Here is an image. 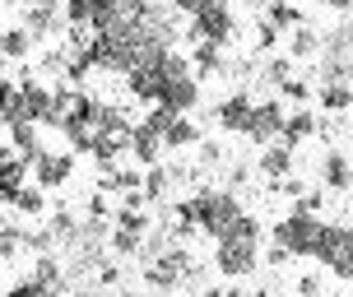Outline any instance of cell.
I'll return each mask as SVG.
<instances>
[{
	"label": "cell",
	"instance_id": "cell-22",
	"mask_svg": "<svg viewBox=\"0 0 353 297\" xmlns=\"http://www.w3.org/2000/svg\"><path fill=\"white\" fill-rule=\"evenodd\" d=\"M321 52V37H316V28H293V37H288V56L293 61H307V56H316Z\"/></svg>",
	"mask_w": 353,
	"mask_h": 297
},
{
	"label": "cell",
	"instance_id": "cell-31",
	"mask_svg": "<svg viewBox=\"0 0 353 297\" xmlns=\"http://www.w3.org/2000/svg\"><path fill=\"white\" fill-rule=\"evenodd\" d=\"M117 227H125V232H144V237H149V214H144V209H130V205H125V209L117 214Z\"/></svg>",
	"mask_w": 353,
	"mask_h": 297
},
{
	"label": "cell",
	"instance_id": "cell-17",
	"mask_svg": "<svg viewBox=\"0 0 353 297\" xmlns=\"http://www.w3.org/2000/svg\"><path fill=\"white\" fill-rule=\"evenodd\" d=\"M321 176H325V186H330V191H349V186H353V163L344 154H325Z\"/></svg>",
	"mask_w": 353,
	"mask_h": 297
},
{
	"label": "cell",
	"instance_id": "cell-33",
	"mask_svg": "<svg viewBox=\"0 0 353 297\" xmlns=\"http://www.w3.org/2000/svg\"><path fill=\"white\" fill-rule=\"evenodd\" d=\"M265 79L274 88H283L288 79H293V56H279V61H270V70H265Z\"/></svg>",
	"mask_w": 353,
	"mask_h": 297
},
{
	"label": "cell",
	"instance_id": "cell-26",
	"mask_svg": "<svg viewBox=\"0 0 353 297\" xmlns=\"http://www.w3.org/2000/svg\"><path fill=\"white\" fill-rule=\"evenodd\" d=\"M10 209H19V214H28V218H37V214L47 209V195H42V186H23V191L10 200Z\"/></svg>",
	"mask_w": 353,
	"mask_h": 297
},
{
	"label": "cell",
	"instance_id": "cell-43",
	"mask_svg": "<svg viewBox=\"0 0 353 297\" xmlns=\"http://www.w3.org/2000/svg\"><path fill=\"white\" fill-rule=\"evenodd\" d=\"M5 5H28V0H5Z\"/></svg>",
	"mask_w": 353,
	"mask_h": 297
},
{
	"label": "cell",
	"instance_id": "cell-29",
	"mask_svg": "<svg viewBox=\"0 0 353 297\" xmlns=\"http://www.w3.org/2000/svg\"><path fill=\"white\" fill-rule=\"evenodd\" d=\"M112 251H117V256H144V232L117 227V232H112Z\"/></svg>",
	"mask_w": 353,
	"mask_h": 297
},
{
	"label": "cell",
	"instance_id": "cell-39",
	"mask_svg": "<svg viewBox=\"0 0 353 297\" xmlns=\"http://www.w3.org/2000/svg\"><path fill=\"white\" fill-rule=\"evenodd\" d=\"M88 214H93V218H107V200H103V195L88 200Z\"/></svg>",
	"mask_w": 353,
	"mask_h": 297
},
{
	"label": "cell",
	"instance_id": "cell-35",
	"mask_svg": "<svg viewBox=\"0 0 353 297\" xmlns=\"http://www.w3.org/2000/svg\"><path fill=\"white\" fill-rule=\"evenodd\" d=\"M256 42H261L265 52H270V47H274V42H279V28H274V23H270V19H265L261 28H256Z\"/></svg>",
	"mask_w": 353,
	"mask_h": 297
},
{
	"label": "cell",
	"instance_id": "cell-14",
	"mask_svg": "<svg viewBox=\"0 0 353 297\" xmlns=\"http://www.w3.org/2000/svg\"><path fill=\"white\" fill-rule=\"evenodd\" d=\"M28 167H33V163L5 144V167H0V191H5V205H10V200H14L23 186H28Z\"/></svg>",
	"mask_w": 353,
	"mask_h": 297
},
{
	"label": "cell",
	"instance_id": "cell-24",
	"mask_svg": "<svg viewBox=\"0 0 353 297\" xmlns=\"http://www.w3.org/2000/svg\"><path fill=\"white\" fill-rule=\"evenodd\" d=\"M103 191H144V176L135 167H112L103 176Z\"/></svg>",
	"mask_w": 353,
	"mask_h": 297
},
{
	"label": "cell",
	"instance_id": "cell-1",
	"mask_svg": "<svg viewBox=\"0 0 353 297\" xmlns=\"http://www.w3.org/2000/svg\"><path fill=\"white\" fill-rule=\"evenodd\" d=\"M242 205H237V195L232 191H214V186H205V191H195L191 200H181L176 205V232H191V227H200L205 237H228L232 227H237V218H242Z\"/></svg>",
	"mask_w": 353,
	"mask_h": 297
},
{
	"label": "cell",
	"instance_id": "cell-38",
	"mask_svg": "<svg viewBox=\"0 0 353 297\" xmlns=\"http://www.w3.org/2000/svg\"><path fill=\"white\" fill-rule=\"evenodd\" d=\"M298 293H302V297H316V293H321V279H316V274H307V279L298 283Z\"/></svg>",
	"mask_w": 353,
	"mask_h": 297
},
{
	"label": "cell",
	"instance_id": "cell-18",
	"mask_svg": "<svg viewBox=\"0 0 353 297\" xmlns=\"http://www.w3.org/2000/svg\"><path fill=\"white\" fill-rule=\"evenodd\" d=\"M316 130H321V121L307 112V107H298V112L283 121V144H302V140H312Z\"/></svg>",
	"mask_w": 353,
	"mask_h": 297
},
{
	"label": "cell",
	"instance_id": "cell-25",
	"mask_svg": "<svg viewBox=\"0 0 353 297\" xmlns=\"http://www.w3.org/2000/svg\"><path fill=\"white\" fill-rule=\"evenodd\" d=\"M191 65H195V74H223V52H219L214 42H200Z\"/></svg>",
	"mask_w": 353,
	"mask_h": 297
},
{
	"label": "cell",
	"instance_id": "cell-41",
	"mask_svg": "<svg viewBox=\"0 0 353 297\" xmlns=\"http://www.w3.org/2000/svg\"><path fill=\"white\" fill-rule=\"evenodd\" d=\"M325 5H330V10H349L353 0H325Z\"/></svg>",
	"mask_w": 353,
	"mask_h": 297
},
{
	"label": "cell",
	"instance_id": "cell-28",
	"mask_svg": "<svg viewBox=\"0 0 353 297\" xmlns=\"http://www.w3.org/2000/svg\"><path fill=\"white\" fill-rule=\"evenodd\" d=\"M172 181L176 176L168 172V167H149V172H144V195H149V200H163V195L172 191Z\"/></svg>",
	"mask_w": 353,
	"mask_h": 297
},
{
	"label": "cell",
	"instance_id": "cell-32",
	"mask_svg": "<svg viewBox=\"0 0 353 297\" xmlns=\"http://www.w3.org/2000/svg\"><path fill=\"white\" fill-rule=\"evenodd\" d=\"M5 297H56V293L42 279H19V283H10V293H5Z\"/></svg>",
	"mask_w": 353,
	"mask_h": 297
},
{
	"label": "cell",
	"instance_id": "cell-12",
	"mask_svg": "<svg viewBox=\"0 0 353 297\" xmlns=\"http://www.w3.org/2000/svg\"><path fill=\"white\" fill-rule=\"evenodd\" d=\"M219 125L232 130V135H247L251 130V116H256V103H251V93H228L223 103H219Z\"/></svg>",
	"mask_w": 353,
	"mask_h": 297
},
{
	"label": "cell",
	"instance_id": "cell-23",
	"mask_svg": "<svg viewBox=\"0 0 353 297\" xmlns=\"http://www.w3.org/2000/svg\"><path fill=\"white\" fill-rule=\"evenodd\" d=\"M200 140V130H195V121H186V116H172V125L163 130V144L168 149H186V144Z\"/></svg>",
	"mask_w": 353,
	"mask_h": 297
},
{
	"label": "cell",
	"instance_id": "cell-3",
	"mask_svg": "<svg viewBox=\"0 0 353 297\" xmlns=\"http://www.w3.org/2000/svg\"><path fill=\"white\" fill-rule=\"evenodd\" d=\"M321 232H325V223H321L316 214H307V209H298V205H293V209L274 223V242H279L288 256H316Z\"/></svg>",
	"mask_w": 353,
	"mask_h": 297
},
{
	"label": "cell",
	"instance_id": "cell-21",
	"mask_svg": "<svg viewBox=\"0 0 353 297\" xmlns=\"http://www.w3.org/2000/svg\"><path fill=\"white\" fill-rule=\"evenodd\" d=\"M265 19H270L279 33H288V28H302V10H298V5H288V0H270V5H265Z\"/></svg>",
	"mask_w": 353,
	"mask_h": 297
},
{
	"label": "cell",
	"instance_id": "cell-5",
	"mask_svg": "<svg viewBox=\"0 0 353 297\" xmlns=\"http://www.w3.org/2000/svg\"><path fill=\"white\" fill-rule=\"evenodd\" d=\"M312 260H321L335 279H353V227L349 223H325Z\"/></svg>",
	"mask_w": 353,
	"mask_h": 297
},
{
	"label": "cell",
	"instance_id": "cell-37",
	"mask_svg": "<svg viewBox=\"0 0 353 297\" xmlns=\"http://www.w3.org/2000/svg\"><path fill=\"white\" fill-rule=\"evenodd\" d=\"M321 205H325V191H307V195H298V209H307V214H316Z\"/></svg>",
	"mask_w": 353,
	"mask_h": 297
},
{
	"label": "cell",
	"instance_id": "cell-36",
	"mask_svg": "<svg viewBox=\"0 0 353 297\" xmlns=\"http://www.w3.org/2000/svg\"><path fill=\"white\" fill-rule=\"evenodd\" d=\"M279 93H283V98H293V103H307V93H312V88L302 84V79H288V84H283Z\"/></svg>",
	"mask_w": 353,
	"mask_h": 297
},
{
	"label": "cell",
	"instance_id": "cell-40",
	"mask_svg": "<svg viewBox=\"0 0 353 297\" xmlns=\"http://www.w3.org/2000/svg\"><path fill=\"white\" fill-rule=\"evenodd\" d=\"M205 297H247V293H242V288H210Z\"/></svg>",
	"mask_w": 353,
	"mask_h": 297
},
{
	"label": "cell",
	"instance_id": "cell-15",
	"mask_svg": "<svg viewBox=\"0 0 353 297\" xmlns=\"http://www.w3.org/2000/svg\"><path fill=\"white\" fill-rule=\"evenodd\" d=\"M5 140H10V149H14V154L28 158V163H37V158H42V144H37V121H10V125H5Z\"/></svg>",
	"mask_w": 353,
	"mask_h": 297
},
{
	"label": "cell",
	"instance_id": "cell-10",
	"mask_svg": "<svg viewBox=\"0 0 353 297\" xmlns=\"http://www.w3.org/2000/svg\"><path fill=\"white\" fill-rule=\"evenodd\" d=\"M283 107L279 103H256V116H251V130H247V140L251 144H274L283 140Z\"/></svg>",
	"mask_w": 353,
	"mask_h": 297
},
{
	"label": "cell",
	"instance_id": "cell-8",
	"mask_svg": "<svg viewBox=\"0 0 353 297\" xmlns=\"http://www.w3.org/2000/svg\"><path fill=\"white\" fill-rule=\"evenodd\" d=\"M232 33H237V19H232L228 0H214V5H205L200 14H191V37L195 42L223 47V42H232Z\"/></svg>",
	"mask_w": 353,
	"mask_h": 297
},
{
	"label": "cell",
	"instance_id": "cell-42",
	"mask_svg": "<svg viewBox=\"0 0 353 297\" xmlns=\"http://www.w3.org/2000/svg\"><path fill=\"white\" fill-rule=\"evenodd\" d=\"M242 5H270V0H242Z\"/></svg>",
	"mask_w": 353,
	"mask_h": 297
},
{
	"label": "cell",
	"instance_id": "cell-2",
	"mask_svg": "<svg viewBox=\"0 0 353 297\" xmlns=\"http://www.w3.org/2000/svg\"><path fill=\"white\" fill-rule=\"evenodd\" d=\"M256 260H261V223L251 214H242L228 237L214 242V269L228 274V279H242L256 269Z\"/></svg>",
	"mask_w": 353,
	"mask_h": 297
},
{
	"label": "cell",
	"instance_id": "cell-11",
	"mask_svg": "<svg viewBox=\"0 0 353 297\" xmlns=\"http://www.w3.org/2000/svg\"><path fill=\"white\" fill-rule=\"evenodd\" d=\"M74 172V158L70 154H52V149H42V158L33 163V181L42 191H56V186H65Z\"/></svg>",
	"mask_w": 353,
	"mask_h": 297
},
{
	"label": "cell",
	"instance_id": "cell-44",
	"mask_svg": "<svg viewBox=\"0 0 353 297\" xmlns=\"http://www.w3.org/2000/svg\"><path fill=\"white\" fill-rule=\"evenodd\" d=\"M117 297H135V293H117Z\"/></svg>",
	"mask_w": 353,
	"mask_h": 297
},
{
	"label": "cell",
	"instance_id": "cell-19",
	"mask_svg": "<svg viewBox=\"0 0 353 297\" xmlns=\"http://www.w3.org/2000/svg\"><path fill=\"white\" fill-rule=\"evenodd\" d=\"M37 37L23 28V23H10L5 28V61H28V52H33Z\"/></svg>",
	"mask_w": 353,
	"mask_h": 297
},
{
	"label": "cell",
	"instance_id": "cell-30",
	"mask_svg": "<svg viewBox=\"0 0 353 297\" xmlns=\"http://www.w3.org/2000/svg\"><path fill=\"white\" fill-rule=\"evenodd\" d=\"M23 246H28V232H23L19 223H5V232H0V251H5V260H14Z\"/></svg>",
	"mask_w": 353,
	"mask_h": 297
},
{
	"label": "cell",
	"instance_id": "cell-7",
	"mask_svg": "<svg viewBox=\"0 0 353 297\" xmlns=\"http://www.w3.org/2000/svg\"><path fill=\"white\" fill-rule=\"evenodd\" d=\"M195 103H200V79H195V65L176 52V65H172V74H168V84H163V93H159V107H168V112H181V116H186Z\"/></svg>",
	"mask_w": 353,
	"mask_h": 297
},
{
	"label": "cell",
	"instance_id": "cell-16",
	"mask_svg": "<svg viewBox=\"0 0 353 297\" xmlns=\"http://www.w3.org/2000/svg\"><path fill=\"white\" fill-rule=\"evenodd\" d=\"M261 172L274 176V181H283V176H293V144H265L261 154Z\"/></svg>",
	"mask_w": 353,
	"mask_h": 297
},
{
	"label": "cell",
	"instance_id": "cell-20",
	"mask_svg": "<svg viewBox=\"0 0 353 297\" xmlns=\"http://www.w3.org/2000/svg\"><path fill=\"white\" fill-rule=\"evenodd\" d=\"M321 107H325V112H344V107H353V84H344V79H325V84H321Z\"/></svg>",
	"mask_w": 353,
	"mask_h": 297
},
{
	"label": "cell",
	"instance_id": "cell-27",
	"mask_svg": "<svg viewBox=\"0 0 353 297\" xmlns=\"http://www.w3.org/2000/svg\"><path fill=\"white\" fill-rule=\"evenodd\" d=\"M33 279H42L52 293H65V274H61V265H56V256H37L33 265Z\"/></svg>",
	"mask_w": 353,
	"mask_h": 297
},
{
	"label": "cell",
	"instance_id": "cell-9",
	"mask_svg": "<svg viewBox=\"0 0 353 297\" xmlns=\"http://www.w3.org/2000/svg\"><path fill=\"white\" fill-rule=\"evenodd\" d=\"M14 121H37V125H52L56 130V88L37 84V79H19V116Z\"/></svg>",
	"mask_w": 353,
	"mask_h": 297
},
{
	"label": "cell",
	"instance_id": "cell-13",
	"mask_svg": "<svg viewBox=\"0 0 353 297\" xmlns=\"http://www.w3.org/2000/svg\"><path fill=\"white\" fill-rule=\"evenodd\" d=\"M163 149H168V144H163V135H159V130H149L144 121L130 130V158H135L140 167H159V154H163Z\"/></svg>",
	"mask_w": 353,
	"mask_h": 297
},
{
	"label": "cell",
	"instance_id": "cell-34",
	"mask_svg": "<svg viewBox=\"0 0 353 297\" xmlns=\"http://www.w3.org/2000/svg\"><path fill=\"white\" fill-rule=\"evenodd\" d=\"M65 23H88L93 28V0H65Z\"/></svg>",
	"mask_w": 353,
	"mask_h": 297
},
{
	"label": "cell",
	"instance_id": "cell-6",
	"mask_svg": "<svg viewBox=\"0 0 353 297\" xmlns=\"http://www.w3.org/2000/svg\"><path fill=\"white\" fill-rule=\"evenodd\" d=\"M191 274H195L191 251H186V246H176V242L144 265V283H149V288H159V293H172L176 283H186Z\"/></svg>",
	"mask_w": 353,
	"mask_h": 297
},
{
	"label": "cell",
	"instance_id": "cell-4",
	"mask_svg": "<svg viewBox=\"0 0 353 297\" xmlns=\"http://www.w3.org/2000/svg\"><path fill=\"white\" fill-rule=\"evenodd\" d=\"M172 65H176V52L144 56L140 65L125 74V93H130V98H140V103H159V93H163V84H168Z\"/></svg>",
	"mask_w": 353,
	"mask_h": 297
}]
</instances>
